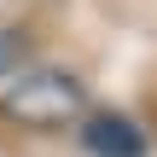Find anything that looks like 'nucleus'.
<instances>
[{
	"label": "nucleus",
	"instance_id": "f03ea898",
	"mask_svg": "<svg viewBox=\"0 0 157 157\" xmlns=\"http://www.w3.org/2000/svg\"><path fill=\"white\" fill-rule=\"evenodd\" d=\"M82 146L93 157H140L146 151V134H140L128 117H117V111H93V117L82 122Z\"/></svg>",
	"mask_w": 157,
	"mask_h": 157
},
{
	"label": "nucleus",
	"instance_id": "f257e3e1",
	"mask_svg": "<svg viewBox=\"0 0 157 157\" xmlns=\"http://www.w3.org/2000/svg\"><path fill=\"white\" fill-rule=\"evenodd\" d=\"M0 117H6L12 128H29V134L82 128V122L93 117L87 82L70 76V70H17V82L0 93Z\"/></svg>",
	"mask_w": 157,
	"mask_h": 157
},
{
	"label": "nucleus",
	"instance_id": "7ed1b4c3",
	"mask_svg": "<svg viewBox=\"0 0 157 157\" xmlns=\"http://www.w3.org/2000/svg\"><path fill=\"white\" fill-rule=\"evenodd\" d=\"M23 64H29V35L23 29H0V82L17 76Z\"/></svg>",
	"mask_w": 157,
	"mask_h": 157
}]
</instances>
